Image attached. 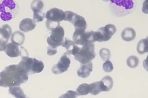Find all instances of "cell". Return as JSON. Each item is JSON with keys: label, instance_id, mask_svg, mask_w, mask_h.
<instances>
[{"label": "cell", "instance_id": "obj_3", "mask_svg": "<svg viewBox=\"0 0 148 98\" xmlns=\"http://www.w3.org/2000/svg\"><path fill=\"white\" fill-rule=\"evenodd\" d=\"M95 44H86L81 47H79L74 53V58L81 63L85 64L90 63L95 57Z\"/></svg>", "mask_w": 148, "mask_h": 98}, {"label": "cell", "instance_id": "obj_24", "mask_svg": "<svg viewBox=\"0 0 148 98\" xmlns=\"http://www.w3.org/2000/svg\"><path fill=\"white\" fill-rule=\"evenodd\" d=\"M76 92L79 95H86L90 93V85L87 83L80 84L76 89Z\"/></svg>", "mask_w": 148, "mask_h": 98}, {"label": "cell", "instance_id": "obj_17", "mask_svg": "<svg viewBox=\"0 0 148 98\" xmlns=\"http://www.w3.org/2000/svg\"><path fill=\"white\" fill-rule=\"evenodd\" d=\"M100 84L102 92H108L111 90L114 84V82L110 76H106L100 81Z\"/></svg>", "mask_w": 148, "mask_h": 98}, {"label": "cell", "instance_id": "obj_8", "mask_svg": "<svg viewBox=\"0 0 148 98\" xmlns=\"http://www.w3.org/2000/svg\"><path fill=\"white\" fill-rule=\"evenodd\" d=\"M47 20L55 23L60 24V22L64 20L65 13L63 10L57 8H53L48 10L45 17Z\"/></svg>", "mask_w": 148, "mask_h": 98}, {"label": "cell", "instance_id": "obj_19", "mask_svg": "<svg viewBox=\"0 0 148 98\" xmlns=\"http://www.w3.org/2000/svg\"><path fill=\"white\" fill-rule=\"evenodd\" d=\"M12 34V30L11 26L7 24H5L0 28V38L8 41L10 38Z\"/></svg>", "mask_w": 148, "mask_h": 98}, {"label": "cell", "instance_id": "obj_2", "mask_svg": "<svg viewBox=\"0 0 148 98\" xmlns=\"http://www.w3.org/2000/svg\"><path fill=\"white\" fill-rule=\"evenodd\" d=\"M110 9L114 16H122L132 13L136 8V3L133 1H110Z\"/></svg>", "mask_w": 148, "mask_h": 98}, {"label": "cell", "instance_id": "obj_18", "mask_svg": "<svg viewBox=\"0 0 148 98\" xmlns=\"http://www.w3.org/2000/svg\"><path fill=\"white\" fill-rule=\"evenodd\" d=\"M45 66L42 61L37 60L36 58H33L31 69L32 74L42 72Z\"/></svg>", "mask_w": 148, "mask_h": 98}, {"label": "cell", "instance_id": "obj_22", "mask_svg": "<svg viewBox=\"0 0 148 98\" xmlns=\"http://www.w3.org/2000/svg\"><path fill=\"white\" fill-rule=\"evenodd\" d=\"M90 93L93 95H98L102 92L101 89L100 81L90 83Z\"/></svg>", "mask_w": 148, "mask_h": 98}, {"label": "cell", "instance_id": "obj_25", "mask_svg": "<svg viewBox=\"0 0 148 98\" xmlns=\"http://www.w3.org/2000/svg\"><path fill=\"white\" fill-rule=\"evenodd\" d=\"M139 62V58L136 56H131L128 57L127 60V66L130 68H134L138 66Z\"/></svg>", "mask_w": 148, "mask_h": 98}, {"label": "cell", "instance_id": "obj_13", "mask_svg": "<svg viewBox=\"0 0 148 98\" xmlns=\"http://www.w3.org/2000/svg\"><path fill=\"white\" fill-rule=\"evenodd\" d=\"M5 51L6 55L9 57L14 58L20 56V50L19 47L12 43L7 44Z\"/></svg>", "mask_w": 148, "mask_h": 98}, {"label": "cell", "instance_id": "obj_4", "mask_svg": "<svg viewBox=\"0 0 148 98\" xmlns=\"http://www.w3.org/2000/svg\"><path fill=\"white\" fill-rule=\"evenodd\" d=\"M65 32L64 28L59 26L52 31L51 36L48 37L47 42L50 47L56 49L63 43Z\"/></svg>", "mask_w": 148, "mask_h": 98}, {"label": "cell", "instance_id": "obj_12", "mask_svg": "<svg viewBox=\"0 0 148 98\" xmlns=\"http://www.w3.org/2000/svg\"><path fill=\"white\" fill-rule=\"evenodd\" d=\"M93 70V63L92 62L85 64H81L80 68L78 69L77 74L78 76L82 78H88L90 76V72Z\"/></svg>", "mask_w": 148, "mask_h": 98}, {"label": "cell", "instance_id": "obj_9", "mask_svg": "<svg viewBox=\"0 0 148 98\" xmlns=\"http://www.w3.org/2000/svg\"><path fill=\"white\" fill-rule=\"evenodd\" d=\"M98 31L101 33L103 41H108L116 33V28L112 24H108L105 27H101Z\"/></svg>", "mask_w": 148, "mask_h": 98}, {"label": "cell", "instance_id": "obj_31", "mask_svg": "<svg viewBox=\"0 0 148 98\" xmlns=\"http://www.w3.org/2000/svg\"><path fill=\"white\" fill-rule=\"evenodd\" d=\"M57 52V51L56 49H52L50 47H48L47 54L48 55H49V56L54 55Z\"/></svg>", "mask_w": 148, "mask_h": 98}, {"label": "cell", "instance_id": "obj_30", "mask_svg": "<svg viewBox=\"0 0 148 98\" xmlns=\"http://www.w3.org/2000/svg\"><path fill=\"white\" fill-rule=\"evenodd\" d=\"M8 41L2 39V38H0V51H3L5 50Z\"/></svg>", "mask_w": 148, "mask_h": 98}, {"label": "cell", "instance_id": "obj_6", "mask_svg": "<svg viewBox=\"0 0 148 98\" xmlns=\"http://www.w3.org/2000/svg\"><path fill=\"white\" fill-rule=\"evenodd\" d=\"M16 8V3L13 1H3L0 4V18L2 20H10Z\"/></svg>", "mask_w": 148, "mask_h": 98}, {"label": "cell", "instance_id": "obj_26", "mask_svg": "<svg viewBox=\"0 0 148 98\" xmlns=\"http://www.w3.org/2000/svg\"><path fill=\"white\" fill-rule=\"evenodd\" d=\"M99 55L101 58L105 62H106L109 60L110 56H111V52L110 51L106 49V48H103L101 49L99 51Z\"/></svg>", "mask_w": 148, "mask_h": 98}, {"label": "cell", "instance_id": "obj_29", "mask_svg": "<svg viewBox=\"0 0 148 98\" xmlns=\"http://www.w3.org/2000/svg\"><path fill=\"white\" fill-rule=\"evenodd\" d=\"M103 68L104 72H111L114 69V66L112 62L110 61H108L105 62L103 65Z\"/></svg>", "mask_w": 148, "mask_h": 98}, {"label": "cell", "instance_id": "obj_28", "mask_svg": "<svg viewBox=\"0 0 148 98\" xmlns=\"http://www.w3.org/2000/svg\"><path fill=\"white\" fill-rule=\"evenodd\" d=\"M45 17H46V14L43 11L34 13L33 18H34V20L35 22H39L42 21Z\"/></svg>", "mask_w": 148, "mask_h": 98}, {"label": "cell", "instance_id": "obj_10", "mask_svg": "<svg viewBox=\"0 0 148 98\" xmlns=\"http://www.w3.org/2000/svg\"><path fill=\"white\" fill-rule=\"evenodd\" d=\"M84 29H75L73 34V41L75 44L84 46L88 44L87 41V34Z\"/></svg>", "mask_w": 148, "mask_h": 98}, {"label": "cell", "instance_id": "obj_16", "mask_svg": "<svg viewBox=\"0 0 148 98\" xmlns=\"http://www.w3.org/2000/svg\"><path fill=\"white\" fill-rule=\"evenodd\" d=\"M62 47L66 48L67 50V53L69 55H74V53L77 50L79 47L77 46L74 41L70 40L69 39L65 38L64 39L63 44L62 45Z\"/></svg>", "mask_w": 148, "mask_h": 98}, {"label": "cell", "instance_id": "obj_27", "mask_svg": "<svg viewBox=\"0 0 148 98\" xmlns=\"http://www.w3.org/2000/svg\"><path fill=\"white\" fill-rule=\"evenodd\" d=\"M76 92L73 91H68L66 93L61 95L59 98H82Z\"/></svg>", "mask_w": 148, "mask_h": 98}, {"label": "cell", "instance_id": "obj_5", "mask_svg": "<svg viewBox=\"0 0 148 98\" xmlns=\"http://www.w3.org/2000/svg\"><path fill=\"white\" fill-rule=\"evenodd\" d=\"M64 20L70 22L74 25L75 29L86 30L87 22L84 17L69 10L64 12Z\"/></svg>", "mask_w": 148, "mask_h": 98}, {"label": "cell", "instance_id": "obj_15", "mask_svg": "<svg viewBox=\"0 0 148 98\" xmlns=\"http://www.w3.org/2000/svg\"><path fill=\"white\" fill-rule=\"evenodd\" d=\"M136 36V31L131 27L126 28L122 32V39L125 41H132L135 39Z\"/></svg>", "mask_w": 148, "mask_h": 98}, {"label": "cell", "instance_id": "obj_1", "mask_svg": "<svg viewBox=\"0 0 148 98\" xmlns=\"http://www.w3.org/2000/svg\"><path fill=\"white\" fill-rule=\"evenodd\" d=\"M28 75L24 72L18 65H10L0 72V86L12 87L19 86L27 82Z\"/></svg>", "mask_w": 148, "mask_h": 98}, {"label": "cell", "instance_id": "obj_7", "mask_svg": "<svg viewBox=\"0 0 148 98\" xmlns=\"http://www.w3.org/2000/svg\"><path fill=\"white\" fill-rule=\"evenodd\" d=\"M70 63L71 61L69 58V55L66 52L60 57L58 63L53 66L52 72L56 75L62 74L68 70Z\"/></svg>", "mask_w": 148, "mask_h": 98}, {"label": "cell", "instance_id": "obj_11", "mask_svg": "<svg viewBox=\"0 0 148 98\" xmlns=\"http://www.w3.org/2000/svg\"><path fill=\"white\" fill-rule=\"evenodd\" d=\"M36 26V22L30 18H25L21 21L19 29L23 32H27L33 30Z\"/></svg>", "mask_w": 148, "mask_h": 98}, {"label": "cell", "instance_id": "obj_21", "mask_svg": "<svg viewBox=\"0 0 148 98\" xmlns=\"http://www.w3.org/2000/svg\"><path fill=\"white\" fill-rule=\"evenodd\" d=\"M137 50L138 53L140 55H143L148 51V37L139 41Z\"/></svg>", "mask_w": 148, "mask_h": 98}, {"label": "cell", "instance_id": "obj_14", "mask_svg": "<svg viewBox=\"0 0 148 98\" xmlns=\"http://www.w3.org/2000/svg\"><path fill=\"white\" fill-rule=\"evenodd\" d=\"M25 39V35L21 31L14 32L11 36V41L13 44L18 46L22 45Z\"/></svg>", "mask_w": 148, "mask_h": 98}, {"label": "cell", "instance_id": "obj_23", "mask_svg": "<svg viewBox=\"0 0 148 98\" xmlns=\"http://www.w3.org/2000/svg\"><path fill=\"white\" fill-rule=\"evenodd\" d=\"M44 8V3L41 1H34L31 4V8L34 13L42 11Z\"/></svg>", "mask_w": 148, "mask_h": 98}, {"label": "cell", "instance_id": "obj_20", "mask_svg": "<svg viewBox=\"0 0 148 98\" xmlns=\"http://www.w3.org/2000/svg\"><path fill=\"white\" fill-rule=\"evenodd\" d=\"M8 91L11 95L16 98H29L25 95L23 90L19 86L10 87Z\"/></svg>", "mask_w": 148, "mask_h": 98}, {"label": "cell", "instance_id": "obj_32", "mask_svg": "<svg viewBox=\"0 0 148 98\" xmlns=\"http://www.w3.org/2000/svg\"><path fill=\"white\" fill-rule=\"evenodd\" d=\"M20 55H21V57H29V55L27 51V50L25 49L23 47H21L20 50Z\"/></svg>", "mask_w": 148, "mask_h": 98}]
</instances>
